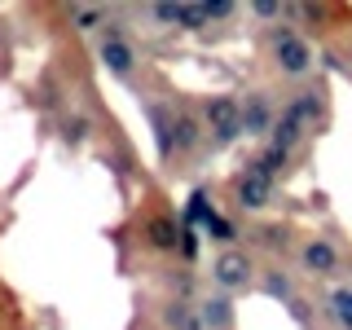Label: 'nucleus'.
<instances>
[{
	"label": "nucleus",
	"instance_id": "nucleus-1",
	"mask_svg": "<svg viewBox=\"0 0 352 330\" xmlns=\"http://www.w3.org/2000/svg\"><path fill=\"white\" fill-rule=\"evenodd\" d=\"M269 62L278 66V71L286 75V80H308L313 75V44H308L295 27H273L269 31Z\"/></svg>",
	"mask_w": 352,
	"mask_h": 330
},
{
	"label": "nucleus",
	"instance_id": "nucleus-2",
	"mask_svg": "<svg viewBox=\"0 0 352 330\" xmlns=\"http://www.w3.org/2000/svg\"><path fill=\"white\" fill-rule=\"evenodd\" d=\"M97 58L106 62L110 75L132 80V71H137V44L124 36V27H119V22H106V27H102V40H97Z\"/></svg>",
	"mask_w": 352,
	"mask_h": 330
},
{
	"label": "nucleus",
	"instance_id": "nucleus-3",
	"mask_svg": "<svg viewBox=\"0 0 352 330\" xmlns=\"http://www.w3.org/2000/svg\"><path fill=\"white\" fill-rule=\"evenodd\" d=\"M203 128H212V146H229L242 137V102L234 97H207L203 102Z\"/></svg>",
	"mask_w": 352,
	"mask_h": 330
},
{
	"label": "nucleus",
	"instance_id": "nucleus-4",
	"mask_svg": "<svg viewBox=\"0 0 352 330\" xmlns=\"http://www.w3.org/2000/svg\"><path fill=\"white\" fill-rule=\"evenodd\" d=\"M300 269L313 273V278H339L344 273V251L335 247V238L313 234L300 242Z\"/></svg>",
	"mask_w": 352,
	"mask_h": 330
},
{
	"label": "nucleus",
	"instance_id": "nucleus-5",
	"mask_svg": "<svg viewBox=\"0 0 352 330\" xmlns=\"http://www.w3.org/2000/svg\"><path fill=\"white\" fill-rule=\"evenodd\" d=\"M251 278H256V260H251V251H242V247H225L212 260V282L220 291H247Z\"/></svg>",
	"mask_w": 352,
	"mask_h": 330
},
{
	"label": "nucleus",
	"instance_id": "nucleus-6",
	"mask_svg": "<svg viewBox=\"0 0 352 330\" xmlns=\"http://www.w3.org/2000/svg\"><path fill=\"white\" fill-rule=\"evenodd\" d=\"M282 115H291L295 124L304 128V137H308V132H317V128H322V119H326V88L322 84H304L300 93L286 102Z\"/></svg>",
	"mask_w": 352,
	"mask_h": 330
},
{
	"label": "nucleus",
	"instance_id": "nucleus-7",
	"mask_svg": "<svg viewBox=\"0 0 352 330\" xmlns=\"http://www.w3.org/2000/svg\"><path fill=\"white\" fill-rule=\"evenodd\" d=\"M234 203L242 207V212H264V207L273 203V181H269V176H260L256 168H247L234 181Z\"/></svg>",
	"mask_w": 352,
	"mask_h": 330
},
{
	"label": "nucleus",
	"instance_id": "nucleus-8",
	"mask_svg": "<svg viewBox=\"0 0 352 330\" xmlns=\"http://www.w3.org/2000/svg\"><path fill=\"white\" fill-rule=\"evenodd\" d=\"M203 146V119L190 110H172V154H190Z\"/></svg>",
	"mask_w": 352,
	"mask_h": 330
},
{
	"label": "nucleus",
	"instance_id": "nucleus-9",
	"mask_svg": "<svg viewBox=\"0 0 352 330\" xmlns=\"http://www.w3.org/2000/svg\"><path fill=\"white\" fill-rule=\"evenodd\" d=\"M242 132H247V137L273 132V102H269V93H251L247 102H242Z\"/></svg>",
	"mask_w": 352,
	"mask_h": 330
},
{
	"label": "nucleus",
	"instance_id": "nucleus-10",
	"mask_svg": "<svg viewBox=\"0 0 352 330\" xmlns=\"http://www.w3.org/2000/svg\"><path fill=\"white\" fill-rule=\"evenodd\" d=\"M198 322H203V330H234V304H229V295H212V300L198 304Z\"/></svg>",
	"mask_w": 352,
	"mask_h": 330
},
{
	"label": "nucleus",
	"instance_id": "nucleus-11",
	"mask_svg": "<svg viewBox=\"0 0 352 330\" xmlns=\"http://www.w3.org/2000/svg\"><path fill=\"white\" fill-rule=\"evenodd\" d=\"M146 242L154 251H176L181 247V225H176L172 216H154L146 225Z\"/></svg>",
	"mask_w": 352,
	"mask_h": 330
},
{
	"label": "nucleus",
	"instance_id": "nucleus-12",
	"mask_svg": "<svg viewBox=\"0 0 352 330\" xmlns=\"http://www.w3.org/2000/svg\"><path fill=\"white\" fill-rule=\"evenodd\" d=\"M300 141H304V128L295 124L291 115H278V119H273V132H269V146L273 150L295 154V150H300Z\"/></svg>",
	"mask_w": 352,
	"mask_h": 330
},
{
	"label": "nucleus",
	"instance_id": "nucleus-13",
	"mask_svg": "<svg viewBox=\"0 0 352 330\" xmlns=\"http://www.w3.org/2000/svg\"><path fill=\"white\" fill-rule=\"evenodd\" d=\"M163 326H168V330H203V322H198V308L185 304V300L163 304Z\"/></svg>",
	"mask_w": 352,
	"mask_h": 330
},
{
	"label": "nucleus",
	"instance_id": "nucleus-14",
	"mask_svg": "<svg viewBox=\"0 0 352 330\" xmlns=\"http://www.w3.org/2000/svg\"><path fill=\"white\" fill-rule=\"evenodd\" d=\"M260 176H269V181H278V176L291 168V154H282V150H273V146H264L260 154H256V163H251Z\"/></svg>",
	"mask_w": 352,
	"mask_h": 330
},
{
	"label": "nucleus",
	"instance_id": "nucleus-15",
	"mask_svg": "<svg viewBox=\"0 0 352 330\" xmlns=\"http://www.w3.org/2000/svg\"><path fill=\"white\" fill-rule=\"evenodd\" d=\"M260 286H264V295H273V300H282V304H291V300H295V286H291V278H286L282 269H269Z\"/></svg>",
	"mask_w": 352,
	"mask_h": 330
},
{
	"label": "nucleus",
	"instance_id": "nucleus-16",
	"mask_svg": "<svg viewBox=\"0 0 352 330\" xmlns=\"http://www.w3.org/2000/svg\"><path fill=\"white\" fill-rule=\"evenodd\" d=\"M251 238H256L260 247H269V251H286V242H291V229H286V225H260Z\"/></svg>",
	"mask_w": 352,
	"mask_h": 330
},
{
	"label": "nucleus",
	"instance_id": "nucleus-17",
	"mask_svg": "<svg viewBox=\"0 0 352 330\" xmlns=\"http://www.w3.org/2000/svg\"><path fill=\"white\" fill-rule=\"evenodd\" d=\"M176 27L203 31L207 27V5H176Z\"/></svg>",
	"mask_w": 352,
	"mask_h": 330
},
{
	"label": "nucleus",
	"instance_id": "nucleus-18",
	"mask_svg": "<svg viewBox=\"0 0 352 330\" xmlns=\"http://www.w3.org/2000/svg\"><path fill=\"white\" fill-rule=\"evenodd\" d=\"M330 313H335V322L344 330H352V291H348V286L330 295Z\"/></svg>",
	"mask_w": 352,
	"mask_h": 330
},
{
	"label": "nucleus",
	"instance_id": "nucleus-19",
	"mask_svg": "<svg viewBox=\"0 0 352 330\" xmlns=\"http://www.w3.org/2000/svg\"><path fill=\"white\" fill-rule=\"evenodd\" d=\"M71 18H75V27H80V31L106 27V14H102V9H93V5H75V9H71Z\"/></svg>",
	"mask_w": 352,
	"mask_h": 330
},
{
	"label": "nucleus",
	"instance_id": "nucleus-20",
	"mask_svg": "<svg viewBox=\"0 0 352 330\" xmlns=\"http://www.w3.org/2000/svg\"><path fill=\"white\" fill-rule=\"evenodd\" d=\"M203 229H207V234H212L216 242H234V238H238V229L229 225L225 216H216V212H207V220H203Z\"/></svg>",
	"mask_w": 352,
	"mask_h": 330
},
{
	"label": "nucleus",
	"instance_id": "nucleus-21",
	"mask_svg": "<svg viewBox=\"0 0 352 330\" xmlns=\"http://www.w3.org/2000/svg\"><path fill=\"white\" fill-rule=\"evenodd\" d=\"M251 14H256V18H282V14H286V5H273V0H256V5H251Z\"/></svg>",
	"mask_w": 352,
	"mask_h": 330
},
{
	"label": "nucleus",
	"instance_id": "nucleus-22",
	"mask_svg": "<svg viewBox=\"0 0 352 330\" xmlns=\"http://www.w3.org/2000/svg\"><path fill=\"white\" fill-rule=\"evenodd\" d=\"M176 251H181L185 260H194V251H198V234H194V229H181V247H176Z\"/></svg>",
	"mask_w": 352,
	"mask_h": 330
},
{
	"label": "nucleus",
	"instance_id": "nucleus-23",
	"mask_svg": "<svg viewBox=\"0 0 352 330\" xmlns=\"http://www.w3.org/2000/svg\"><path fill=\"white\" fill-rule=\"evenodd\" d=\"M84 137V119H66V141H80Z\"/></svg>",
	"mask_w": 352,
	"mask_h": 330
},
{
	"label": "nucleus",
	"instance_id": "nucleus-24",
	"mask_svg": "<svg viewBox=\"0 0 352 330\" xmlns=\"http://www.w3.org/2000/svg\"><path fill=\"white\" fill-rule=\"evenodd\" d=\"M348 53H352V44H348Z\"/></svg>",
	"mask_w": 352,
	"mask_h": 330
}]
</instances>
